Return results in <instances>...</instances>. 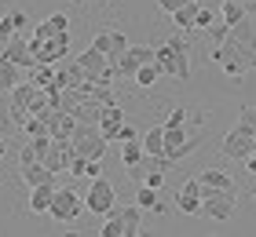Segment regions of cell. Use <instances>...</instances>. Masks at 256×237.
<instances>
[{
    "label": "cell",
    "mask_w": 256,
    "mask_h": 237,
    "mask_svg": "<svg viewBox=\"0 0 256 237\" xmlns=\"http://www.w3.org/2000/svg\"><path fill=\"white\" fill-rule=\"evenodd\" d=\"M220 15H224V22H230V26H238L242 18H249V11H246V4H242V0H224Z\"/></svg>",
    "instance_id": "cb8c5ba5"
},
{
    "label": "cell",
    "mask_w": 256,
    "mask_h": 237,
    "mask_svg": "<svg viewBox=\"0 0 256 237\" xmlns=\"http://www.w3.org/2000/svg\"><path fill=\"white\" fill-rule=\"evenodd\" d=\"M190 135H187V124H180V128H168L165 124V150H176V146H183Z\"/></svg>",
    "instance_id": "f1b7e54d"
},
{
    "label": "cell",
    "mask_w": 256,
    "mask_h": 237,
    "mask_svg": "<svg viewBox=\"0 0 256 237\" xmlns=\"http://www.w3.org/2000/svg\"><path fill=\"white\" fill-rule=\"evenodd\" d=\"M114 62H118V73H121V77H128V80H132L139 66L154 62V47H146V44H128L124 51H121L118 58H114Z\"/></svg>",
    "instance_id": "ba28073f"
},
{
    "label": "cell",
    "mask_w": 256,
    "mask_h": 237,
    "mask_svg": "<svg viewBox=\"0 0 256 237\" xmlns=\"http://www.w3.org/2000/svg\"><path fill=\"white\" fill-rule=\"evenodd\" d=\"M84 208L92 212V216H110L114 208H118V194H114V186L102 179H92V186H88V194H84Z\"/></svg>",
    "instance_id": "8992f818"
},
{
    "label": "cell",
    "mask_w": 256,
    "mask_h": 237,
    "mask_svg": "<svg viewBox=\"0 0 256 237\" xmlns=\"http://www.w3.org/2000/svg\"><path fill=\"white\" fill-rule=\"evenodd\" d=\"M99 237H124V227H121V219L110 212V219H106V227L99 230Z\"/></svg>",
    "instance_id": "1f68e13d"
},
{
    "label": "cell",
    "mask_w": 256,
    "mask_h": 237,
    "mask_svg": "<svg viewBox=\"0 0 256 237\" xmlns=\"http://www.w3.org/2000/svg\"><path fill=\"white\" fill-rule=\"evenodd\" d=\"M18 161H22V164H33V161H40L37 146H33V142H26V146H22V153H18Z\"/></svg>",
    "instance_id": "e575fe53"
},
{
    "label": "cell",
    "mask_w": 256,
    "mask_h": 237,
    "mask_svg": "<svg viewBox=\"0 0 256 237\" xmlns=\"http://www.w3.org/2000/svg\"><path fill=\"white\" fill-rule=\"evenodd\" d=\"M238 208V194L234 190H205L202 194V216L216 219V223H227L230 216H234Z\"/></svg>",
    "instance_id": "277c9868"
},
{
    "label": "cell",
    "mask_w": 256,
    "mask_h": 237,
    "mask_svg": "<svg viewBox=\"0 0 256 237\" xmlns=\"http://www.w3.org/2000/svg\"><path fill=\"white\" fill-rule=\"evenodd\" d=\"M198 146H202V139H187V142H183V146H176V150H165V157H168L172 164H180L183 157H190V153H194Z\"/></svg>",
    "instance_id": "83f0119b"
},
{
    "label": "cell",
    "mask_w": 256,
    "mask_h": 237,
    "mask_svg": "<svg viewBox=\"0 0 256 237\" xmlns=\"http://www.w3.org/2000/svg\"><path fill=\"white\" fill-rule=\"evenodd\" d=\"M202 194H205L202 179H187L180 186V194H176V208L183 216H202Z\"/></svg>",
    "instance_id": "9c48e42d"
},
{
    "label": "cell",
    "mask_w": 256,
    "mask_h": 237,
    "mask_svg": "<svg viewBox=\"0 0 256 237\" xmlns=\"http://www.w3.org/2000/svg\"><path fill=\"white\" fill-rule=\"evenodd\" d=\"M136 205H139V208H150V212H165V205L158 201V190H154V186H146V183H139Z\"/></svg>",
    "instance_id": "603a6c76"
},
{
    "label": "cell",
    "mask_w": 256,
    "mask_h": 237,
    "mask_svg": "<svg viewBox=\"0 0 256 237\" xmlns=\"http://www.w3.org/2000/svg\"><path fill=\"white\" fill-rule=\"evenodd\" d=\"M165 124H168V128H180V124H187V110H172Z\"/></svg>",
    "instance_id": "d590c367"
},
{
    "label": "cell",
    "mask_w": 256,
    "mask_h": 237,
    "mask_svg": "<svg viewBox=\"0 0 256 237\" xmlns=\"http://www.w3.org/2000/svg\"><path fill=\"white\" fill-rule=\"evenodd\" d=\"M143 139H128V142H121V161H124V168L128 164H136L139 157H143Z\"/></svg>",
    "instance_id": "d4e9b609"
},
{
    "label": "cell",
    "mask_w": 256,
    "mask_h": 237,
    "mask_svg": "<svg viewBox=\"0 0 256 237\" xmlns=\"http://www.w3.org/2000/svg\"><path fill=\"white\" fill-rule=\"evenodd\" d=\"M242 164H246V172H249V175H256V146H252V153H249V157L242 161Z\"/></svg>",
    "instance_id": "ab89813d"
},
{
    "label": "cell",
    "mask_w": 256,
    "mask_h": 237,
    "mask_svg": "<svg viewBox=\"0 0 256 237\" xmlns=\"http://www.w3.org/2000/svg\"><path fill=\"white\" fill-rule=\"evenodd\" d=\"M4 55L11 58V62H18L22 69H33V66H37V58H33V47H30V37H22V33H15V37L8 40Z\"/></svg>",
    "instance_id": "30bf717a"
},
{
    "label": "cell",
    "mask_w": 256,
    "mask_h": 237,
    "mask_svg": "<svg viewBox=\"0 0 256 237\" xmlns=\"http://www.w3.org/2000/svg\"><path fill=\"white\" fill-rule=\"evenodd\" d=\"M198 179H202L205 190H234V194H238L234 179H230L227 172H220V168H205V172H198Z\"/></svg>",
    "instance_id": "d6986e66"
},
{
    "label": "cell",
    "mask_w": 256,
    "mask_h": 237,
    "mask_svg": "<svg viewBox=\"0 0 256 237\" xmlns=\"http://www.w3.org/2000/svg\"><path fill=\"white\" fill-rule=\"evenodd\" d=\"M80 212H84V197L77 190H70V186L55 190V201H52V212H48L55 223H77Z\"/></svg>",
    "instance_id": "52a82bcc"
},
{
    "label": "cell",
    "mask_w": 256,
    "mask_h": 237,
    "mask_svg": "<svg viewBox=\"0 0 256 237\" xmlns=\"http://www.w3.org/2000/svg\"><path fill=\"white\" fill-rule=\"evenodd\" d=\"M158 77H161V66H158V62H146V66H139V69H136V77H132V80H136L139 88H150Z\"/></svg>",
    "instance_id": "484cf974"
},
{
    "label": "cell",
    "mask_w": 256,
    "mask_h": 237,
    "mask_svg": "<svg viewBox=\"0 0 256 237\" xmlns=\"http://www.w3.org/2000/svg\"><path fill=\"white\" fill-rule=\"evenodd\" d=\"M183 4H187V0H158V7L165 11V15H172V11H180Z\"/></svg>",
    "instance_id": "74e56055"
},
{
    "label": "cell",
    "mask_w": 256,
    "mask_h": 237,
    "mask_svg": "<svg viewBox=\"0 0 256 237\" xmlns=\"http://www.w3.org/2000/svg\"><path fill=\"white\" fill-rule=\"evenodd\" d=\"M55 190H59V183H40V186H30V212H33V216H48V212H52Z\"/></svg>",
    "instance_id": "7c38bea8"
},
{
    "label": "cell",
    "mask_w": 256,
    "mask_h": 237,
    "mask_svg": "<svg viewBox=\"0 0 256 237\" xmlns=\"http://www.w3.org/2000/svg\"><path fill=\"white\" fill-rule=\"evenodd\" d=\"M22 183L26 186H40V183H59V175H55L44 161H33V164H22Z\"/></svg>",
    "instance_id": "5bb4252c"
},
{
    "label": "cell",
    "mask_w": 256,
    "mask_h": 237,
    "mask_svg": "<svg viewBox=\"0 0 256 237\" xmlns=\"http://www.w3.org/2000/svg\"><path fill=\"white\" fill-rule=\"evenodd\" d=\"M212 22H216L212 7H202V11H198V26H194V29H208V26H212Z\"/></svg>",
    "instance_id": "836d02e7"
},
{
    "label": "cell",
    "mask_w": 256,
    "mask_h": 237,
    "mask_svg": "<svg viewBox=\"0 0 256 237\" xmlns=\"http://www.w3.org/2000/svg\"><path fill=\"white\" fill-rule=\"evenodd\" d=\"M30 47H33V58H37V62L59 66L62 58L70 55V29H66V33H48V37L33 33V37H30Z\"/></svg>",
    "instance_id": "7a4b0ae2"
},
{
    "label": "cell",
    "mask_w": 256,
    "mask_h": 237,
    "mask_svg": "<svg viewBox=\"0 0 256 237\" xmlns=\"http://www.w3.org/2000/svg\"><path fill=\"white\" fill-rule=\"evenodd\" d=\"M121 124H124V110H121L118 102H110L106 110H102V121H99L102 135H106L110 142H118V135H121Z\"/></svg>",
    "instance_id": "9a60e30c"
},
{
    "label": "cell",
    "mask_w": 256,
    "mask_h": 237,
    "mask_svg": "<svg viewBox=\"0 0 256 237\" xmlns=\"http://www.w3.org/2000/svg\"><path fill=\"white\" fill-rule=\"evenodd\" d=\"M30 80L37 88H48V84H55V66H44V62H37L30 69Z\"/></svg>",
    "instance_id": "4316f807"
},
{
    "label": "cell",
    "mask_w": 256,
    "mask_h": 237,
    "mask_svg": "<svg viewBox=\"0 0 256 237\" xmlns=\"http://www.w3.org/2000/svg\"><path fill=\"white\" fill-rule=\"evenodd\" d=\"M198 11H202V4H198V0H187L180 11H172L176 29H194V26H198Z\"/></svg>",
    "instance_id": "ffe728a7"
},
{
    "label": "cell",
    "mask_w": 256,
    "mask_h": 237,
    "mask_svg": "<svg viewBox=\"0 0 256 237\" xmlns=\"http://www.w3.org/2000/svg\"><path fill=\"white\" fill-rule=\"evenodd\" d=\"M128 139H139V135H136V128H132V124H121V135H118V142H128Z\"/></svg>",
    "instance_id": "f35d334b"
},
{
    "label": "cell",
    "mask_w": 256,
    "mask_h": 237,
    "mask_svg": "<svg viewBox=\"0 0 256 237\" xmlns=\"http://www.w3.org/2000/svg\"><path fill=\"white\" fill-rule=\"evenodd\" d=\"M114 216L121 219V227H124V237H136V234H146L143 230V208L139 205H128V208H114Z\"/></svg>",
    "instance_id": "2e32d148"
},
{
    "label": "cell",
    "mask_w": 256,
    "mask_h": 237,
    "mask_svg": "<svg viewBox=\"0 0 256 237\" xmlns=\"http://www.w3.org/2000/svg\"><path fill=\"white\" fill-rule=\"evenodd\" d=\"M4 157H8V139L0 135V161H4Z\"/></svg>",
    "instance_id": "60d3db41"
},
{
    "label": "cell",
    "mask_w": 256,
    "mask_h": 237,
    "mask_svg": "<svg viewBox=\"0 0 256 237\" xmlns=\"http://www.w3.org/2000/svg\"><path fill=\"white\" fill-rule=\"evenodd\" d=\"M66 29H70V18L62 15V11H55V15H48V18H44V22H40V26L33 29V33L48 37V33H66Z\"/></svg>",
    "instance_id": "7402d4cb"
},
{
    "label": "cell",
    "mask_w": 256,
    "mask_h": 237,
    "mask_svg": "<svg viewBox=\"0 0 256 237\" xmlns=\"http://www.w3.org/2000/svg\"><path fill=\"white\" fill-rule=\"evenodd\" d=\"M22 128H26V135H30V139H37V135H48V121H44V117H30V121L22 124Z\"/></svg>",
    "instance_id": "f546056e"
},
{
    "label": "cell",
    "mask_w": 256,
    "mask_h": 237,
    "mask_svg": "<svg viewBox=\"0 0 256 237\" xmlns=\"http://www.w3.org/2000/svg\"><path fill=\"white\" fill-rule=\"evenodd\" d=\"M0 135H4V132H0Z\"/></svg>",
    "instance_id": "7bdbcfd3"
},
{
    "label": "cell",
    "mask_w": 256,
    "mask_h": 237,
    "mask_svg": "<svg viewBox=\"0 0 256 237\" xmlns=\"http://www.w3.org/2000/svg\"><path fill=\"white\" fill-rule=\"evenodd\" d=\"M102 110H106V106H102V102H96V99H92V95H84V99L77 102L74 117H77L80 124H99V121H102Z\"/></svg>",
    "instance_id": "ac0fdd59"
},
{
    "label": "cell",
    "mask_w": 256,
    "mask_h": 237,
    "mask_svg": "<svg viewBox=\"0 0 256 237\" xmlns=\"http://www.w3.org/2000/svg\"><path fill=\"white\" fill-rule=\"evenodd\" d=\"M249 22H252V29H256V7H252V15H249Z\"/></svg>",
    "instance_id": "b9f144b4"
},
{
    "label": "cell",
    "mask_w": 256,
    "mask_h": 237,
    "mask_svg": "<svg viewBox=\"0 0 256 237\" xmlns=\"http://www.w3.org/2000/svg\"><path fill=\"white\" fill-rule=\"evenodd\" d=\"M139 139H143V150H146V153H154V157H161V153H165V124L150 128V132L139 135Z\"/></svg>",
    "instance_id": "44dd1931"
},
{
    "label": "cell",
    "mask_w": 256,
    "mask_h": 237,
    "mask_svg": "<svg viewBox=\"0 0 256 237\" xmlns=\"http://www.w3.org/2000/svg\"><path fill=\"white\" fill-rule=\"evenodd\" d=\"M208 37H212L216 44H224V40L230 37V22H224V18H220V22H212V26H208Z\"/></svg>",
    "instance_id": "4dcf8cb0"
},
{
    "label": "cell",
    "mask_w": 256,
    "mask_h": 237,
    "mask_svg": "<svg viewBox=\"0 0 256 237\" xmlns=\"http://www.w3.org/2000/svg\"><path fill=\"white\" fill-rule=\"evenodd\" d=\"M238 124H246L249 132H256V106H246V110L238 113Z\"/></svg>",
    "instance_id": "d6a6232c"
},
{
    "label": "cell",
    "mask_w": 256,
    "mask_h": 237,
    "mask_svg": "<svg viewBox=\"0 0 256 237\" xmlns=\"http://www.w3.org/2000/svg\"><path fill=\"white\" fill-rule=\"evenodd\" d=\"M30 77V69H22L18 62H11L8 55H0V88H15Z\"/></svg>",
    "instance_id": "e0dca14e"
},
{
    "label": "cell",
    "mask_w": 256,
    "mask_h": 237,
    "mask_svg": "<svg viewBox=\"0 0 256 237\" xmlns=\"http://www.w3.org/2000/svg\"><path fill=\"white\" fill-rule=\"evenodd\" d=\"M106 146H110V139L102 135V128H99V124H80V121H77V128H74V150H77V157L102 161Z\"/></svg>",
    "instance_id": "3957f363"
},
{
    "label": "cell",
    "mask_w": 256,
    "mask_h": 237,
    "mask_svg": "<svg viewBox=\"0 0 256 237\" xmlns=\"http://www.w3.org/2000/svg\"><path fill=\"white\" fill-rule=\"evenodd\" d=\"M84 80L88 77H84V69H80L77 58H62V62L55 66V84L59 88H80Z\"/></svg>",
    "instance_id": "8fae6325"
},
{
    "label": "cell",
    "mask_w": 256,
    "mask_h": 237,
    "mask_svg": "<svg viewBox=\"0 0 256 237\" xmlns=\"http://www.w3.org/2000/svg\"><path fill=\"white\" fill-rule=\"evenodd\" d=\"M252 146H256V132H249L246 124H234L224 135V142H220V153L230 157V161H246L249 153H252Z\"/></svg>",
    "instance_id": "5b68a950"
},
{
    "label": "cell",
    "mask_w": 256,
    "mask_h": 237,
    "mask_svg": "<svg viewBox=\"0 0 256 237\" xmlns=\"http://www.w3.org/2000/svg\"><path fill=\"white\" fill-rule=\"evenodd\" d=\"M154 62L161 66V73H168L176 80H190V44L176 33L161 47H154Z\"/></svg>",
    "instance_id": "6da1fadb"
},
{
    "label": "cell",
    "mask_w": 256,
    "mask_h": 237,
    "mask_svg": "<svg viewBox=\"0 0 256 237\" xmlns=\"http://www.w3.org/2000/svg\"><path fill=\"white\" fill-rule=\"evenodd\" d=\"M92 44H96L102 55H110V58H118L124 47H128V40H124L121 29H102V33H96V40H92Z\"/></svg>",
    "instance_id": "4fadbf2b"
},
{
    "label": "cell",
    "mask_w": 256,
    "mask_h": 237,
    "mask_svg": "<svg viewBox=\"0 0 256 237\" xmlns=\"http://www.w3.org/2000/svg\"><path fill=\"white\" fill-rule=\"evenodd\" d=\"M143 183H146V186H154V190H161V183H165V172H158V168H154V172H146V179H143Z\"/></svg>",
    "instance_id": "8d00e7d4"
}]
</instances>
